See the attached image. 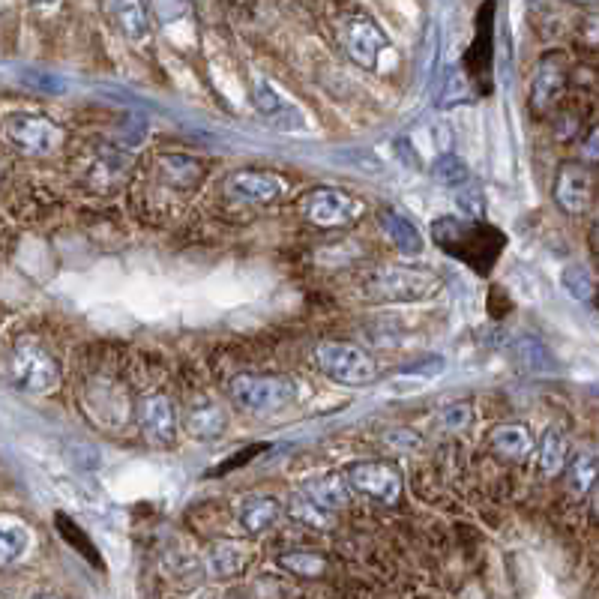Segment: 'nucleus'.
<instances>
[{
  "label": "nucleus",
  "mask_w": 599,
  "mask_h": 599,
  "mask_svg": "<svg viewBox=\"0 0 599 599\" xmlns=\"http://www.w3.org/2000/svg\"><path fill=\"white\" fill-rule=\"evenodd\" d=\"M432 240L438 243V249L459 258L465 267H471L480 276H489V270L507 249V237L489 222L474 219V216L471 219L441 216L432 225Z\"/></svg>",
  "instance_id": "1"
},
{
  "label": "nucleus",
  "mask_w": 599,
  "mask_h": 599,
  "mask_svg": "<svg viewBox=\"0 0 599 599\" xmlns=\"http://www.w3.org/2000/svg\"><path fill=\"white\" fill-rule=\"evenodd\" d=\"M6 375L18 393L42 396L60 384V363L36 336H18L6 357Z\"/></svg>",
  "instance_id": "2"
},
{
  "label": "nucleus",
  "mask_w": 599,
  "mask_h": 599,
  "mask_svg": "<svg viewBox=\"0 0 599 599\" xmlns=\"http://www.w3.org/2000/svg\"><path fill=\"white\" fill-rule=\"evenodd\" d=\"M228 396L240 411L255 414V417H270V414H276V411H282L294 402L297 387H294L291 378H282V375L243 372V375L231 378Z\"/></svg>",
  "instance_id": "3"
},
{
  "label": "nucleus",
  "mask_w": 599,
  "mask_h": 599,
  "mask_svg": "<svg viewBox=\"0 0 599 599\" xmlns=\"http://www.w3.org/2000/svg\"><path fill=\"white\" fill-rule=\"evenodd\" d=\"M315 363L330 381L345 384V387H363L378 378V363L351 342H333V339L318 342Z\"/></svg>",
  "instance_id": "4"
},
{
  "label": "nucleus",
  "mask_w": 599,
  "mask_h": 599,
  "mask_svg": "<svg viewBox=\"0 0 599 599\" xmlns=\"http://www.w3.org/2000/svg\"><path fill=\"white\" fill-rule=\"evenodd\" d=\"M303 216L315 228H345L363 216V201L336 186H318L303 198Z\"/></svg>",
  "instance_id": "5"
},
{
  "label": "nucleus",
  "mask_w": 599,
  "mask_h": 599,
  "mask_svg": "<svg viewBox=\"0 0 599 599\" xmlns=\"http://www.w3.org/2000/svg\"><path fill=\"white\" fill-rule=\"evenodd\" d=\"M6 132L24 156H51L63 144V129L45 114H15Z\"/></svg>",
  "instance_id": "6"
},
{
  "label": "nucleus",
  "mask_w": 599,
  "mask_h": 599,
  "mask_svg": "<svg viewBox=\"0 0 599 599\" xmlns=\"http://www.w3.org/2000/svg\"><path fill=\"white\" fill-rule=\"evenodd\" d=\"M438 288L441 279L435 273H423L414 267H390L372 279V291L381 300H423L432 297Z\"/></svg>",
  "instance_id": "7"
},
{
  "label": "nucleus",
  "mask_w": 599,
  "mask_h": 599,
  "mask_svg": "<svg viewBox=\"0 0 599 599\" xmlns=\"http://www.w3.org/2000/svg\"><path fill=\"white\" fill-rule=\"evenodd\" d=\"M135 417H138V429L141 435L156 444V447H171L177 441V429H180V420H177V408L168 396L162 393H150V396H141L138 399V408H135Z\"/></svg>",
  "instance_id": "8"
},
{
  "label": "nucleus",
  "mask_w": 599,
  "mask_h": 599,
  "mask_svg": "<svg viewBox=\"0 0 599 599\" xmlns=\"http://www.w3.org/2000/svg\"><path fill=\"white\" fill-rule=\"evenodd\" d=\"M348 483L354 492L372 498V501H381V504H396L399 495H402V480L399 474L384 465V462H360V465H351L345 471Z\"/></svg>",
  "instance_id": "9"
},
{
  "label": "nucleus",
  "mask_w": 599,
  "mask_h": 599,
  "mask_svg": "<svg viewBox=\"0 0 599 599\" xmlns=\"http://www.w3.org/2000/svg\"><path fill=\"white\" fill-rule=\"evenodd\" d=\"M591 201H594V174L579 162H564L555 177V204L570 216H582L588 213Z\"/></svg>",
  "instance_id": "10"
},
{
  "label": "nucleus",
  "mask_w": 599,
  "mask_h": 599,
  "mask_svg": "<svg viewBox=\"0 0 599 599\" xmlns=\"http://www.w3.org/2000/svg\"><path fill=\"white\" fill-rule=\"evenodd\" d=\"M492 60H495V0H486L483 9L477 12V33H474V45L465 57L471 78L483 81V93L492 90Z\"/></svg>",
  "instance_id": "11"
},
{
  "label": "nucleus",
  "mask_w": 599,
  "mask_h": 599,
  "mask_svg": "<svg viewBox=\"0 0 599 599\" xmlns=\"http://www.w3.org/2000/svg\"><path fill=\"white\" fill-rule=\"evenodd\" d=\"M225 195L243 204H273L285 195V183L267 171H231L225 177Z\"/></svg>",
  "instance_id": "12"
},
{
  "label": "nucleus",
  "mask_w": 599,
  "mask_h": 599,
  "mask_svg": "<svg viewBox=\"0 0 599 599\" xmlns=\"http://www.w3.org/2000/svg\"><path fill=\"white\" fill-rule=\"evenodd\" d=\"M342 39H345L348 57H351L357 66H363V69H375L381 51L387 48V36H384L381 27H378L372 18H366V15L351 18V21L345 24V36H342Z\"/></svg>",
  "instance_id": "13"
},
{
  "label": "nucleus",
  "mask_w": 599,
  "mask_h": 599,
  "mask_svg": "<svg viewBox=\"0 0 599 599\" xmlns=\"http://www.w3.org/2000/svg\"><path fill=\"white\" fill-rule=\"evenodd\" d=\"M564 84H567V63H564V57H558V54L546 57L537 66V75H534V84H531V108L537 114H546L561 99Z\"/></svg>",
  "instance_id": "14"
},
{
  "label": "nucleus",
  "mask_w": 599,
  "mask_h": 599,
  "mask_svg": "<svg viewBox=\"0 0 599 599\" xmlns=\"http://www.w3.org/2000/svg\"><path fill=\"white\" fill-rule=\"evenodd\" d=\"M282 519V504L270 495H246L237 501V522L249 537L267 534Z\"/></svg>",
  "instance_id": "15"
},
{
  "label": "nucleus",
  "mask_w": 599,
  "mask_h": 599,
  "mask_svg": "<svg viewBox=\"0 0 599 599\" xmlns=\"http://www.w3.org/2000/svg\"><path fill=\"white\" fill-rule=\"evenodd\" d=\"M489 444L507 462H528L531 453L537 450V441H534V435H531V429L525 423H501V426H495L492 435H489Z\"/></svg>",
  "instance_id": "16"
},
{
  "label": "nucleus",
  "mask_w": 599,
  "mask_h": 599,
  "mask_svg": "<svg viewBox=\"0 0 599 599\" xmlns=\"http://www.w3.org/2000/svg\"><path fill=\"white\" fill-rule=\"evenodd\" d=\"M228 429V414L213 399H198L186 411V432L195 441H219Z\"/></svg>",
  "instance_id": "17"
},
{
  "label": "nucleus",
  "mask_w": 599,
  "mask_h": 599,
  "mask_svg": "<svg viewBox=\"0 0 599 599\" xmlns=\"http://www.w3.org/2000/svg\"><path fill=\"white\" fill-rule=\"evenodd\" d=\"M105 9L129 42H144L150 36V15L144 0H105Z\"/></svg>",
  "instance_id": "18"
},
{
  "label": "nucleus",
  "mask_w": 599,
  "mask_h": 599,
  "mask_svg": "<svg viewBox=\"0 0 599 599\" xmlns=\"http://www.w3.org/2000/svg\"><path fill=\"white\" fill-rule=\"evenodd\" d=\"M303 492L312 498V501H318L324 510H345L348 504H351V483H348V477H342V474H321V477H312V480H306V486H303Z\"/></svg>",
  "instance_id": "19"
},
{
  "label": "nucleus",
  "mask_w": 599,
  "mask_h": 599,
  "mask_svg": "<svg viewBox=\"0 0 599 599\" xmlns=\"http://www.w3.org/2000/svg\"><path fill=\"white\" fill-rule=\"evenodd\" d=\"M537 453H540V468L546 477H561L567 471L570 462V441L558 426H546L540 441H537Z\"/></svg>",
  "instance_id": "20"
},
{
  "label": "nucleus",
  "mask_w": 599,
  "mask_h": 599,
  "mask_svg": "<svg viewBox=\"0 0 599 599\" xmlns=\"http://www.w3.org/2000/svg\"><path fill=\"white\" fill-rule=\"evenodd\" d=\"M381 228H384V234L390 237V243L402 255H420L426 249L423 234L417 231V225L408 216H402L399 210H384L381 213Z\"/></svg>",
  "instance_id": "21"
},
{
  "label": "nucleus",
  "mask_w": 599,
  "mask_h": 599,
  "mask_svg": "<svg viewBox=\"0 0 599 599\" xmlns=\"http://www.w3.org/2000/svg\"><path fill=\"white\" fill-rule=\"evenodd\" d=\"M246 567V549L237 546V543H213L210 552H207V573L219 582H228L234 576H240Z\"/></svg>",
  "instance_id": "22"
},
{
  "label": "nucleus",
  "mask_w": 599,
  "mask_h": 599,
  "mask_svg": "<svg viewBox=\"0 0 599 599\" xmlns=\"http://www.w3.org/2000/svg\"><path fill=\"white\" fill-rule=\"evenodd\" d=\"M599 480V456L594 450H579L567 462V483L576 498H585Z\"/></svg>",
  "instance_id": "23"
},
{
  "label": "nucleus",
  "mask_w": 599,
  "mask_h": 599,
  "mask_svg": "<svg viewBox=\"0 0 599 599\" xmlns=\"http://www.w3.org/2000/svg\"><path fill=\"white\" fill-rule=\"evenodd\" d=\"M159 171H162V180L174 189H195L204 177V168L198 159L192 156H165L159 162Z\"/></svg>",
  "instance_id": "24"
},
{
  "label": "nucleus",
  "mask_w": 599,
  "mask_h": 599,
  "mask_svg": "<svg viewBox=\"0 0 599 599\" xmlns=\"http://www.w3.org/2000/svg\"><path fill=\"white\" fill-rule=\"evenodd\" d=\"M54 522H57V531H60V537H63V543L66 546H72L87 564H93V567H99V570H105V564H102V558H99V549L93 546V540L66 516V513H57L54 516Z\"/></svg>",
  "instance_id": "25"
},
{
  "label": "nucleus",
  "mask_w": 599,
  "mask_h": 599,
  "mask_svg": "<svg viewBox=\"0 0 599 599\" xmlns=\"http://www.w3.org/2000/svg\"><path fill=\"white\" fill-rule=\"evenodd\" d=\"M288 516H291L294 522L312 528V531H324V528L330 525V510H324V507H321L318 501H312L306 492H300V495H294V498L288 501Z\"/></svg>",
  "instance_id": "26"
},
{
  "label": "nucleus",
  "mask_w": 599,
  "mask_h": 599,
  "mask_svg": "<svg viewBox=\"0 0 599 599\" xmlns=\"http://www.w3.org/2000/svg\"><path fill=\"white\" fill-rule=\"evenodd\" d=\"M432 180L435 183H441V186H462V183H468V165H465V159L462 156H456V153H444V156H438L435 162H432Z\"/></svg>",
  "instance_id": "27"
},
{
  "label": "nucleus",
  "mask_w": 599,
  "mask_h": 599,
  "mask_svg": "<svg viewBox=\"0 0 599 599\" xmlns=\"http://www.w3.org/2000/svg\"><path fill=\"white\" fill-rule=\"evenodd\" d=\"M27 546H30V534H27L24 525H3V531H0V564L12 567L15 561L24 558Z\"/></svg>",
  "instance_id": "28"
},
{
  "label": "nucleus",
  "mask_w": 599,
  "mask_h": 599,
  "mask_svg": "<svg viewBox=\"0 0 599 599\" xmlns=\"http://www.w3.org/2000/svg\"><path fill=\"white\" fill-rule=\"evenodd\" d=\"M561 285L567 288V294L573 297V300H591L594 297V291H597V285H594V276H591V270L585 267V264H570V267H564V273H561Z\"/></svg>",
  "instance_id": "29"
},
{
  "label": "nucleus",
  "mask_w": 599,
  "mask_h": 599,
  "mask_svg": "<svg viewBox=\"0 0 599 599\" xmlns=\"http://www.w3.org/2000/svg\"><path fill=\"white\" fill-rule=\"evenodd\" d=\"M279 567L288 570L291 576H300V579H312V576L324 573V561L315 552H285L279 558Z\"/></svg>",
  "instance_id": "30"
},
{
  "label": "nucleus",
  "mask_w": 599,
  "mask_h": 599,
  "mask_svg": "<svg viewBox=\"0 0 599 599\" xmlns=\"http://www.w3.org/2000/svg\"><path fill=\"white\" fill-rule=\"evenodd\" d=\"M153 3V12L162 18V21H174V18H183L189 3L186 0H150Z\"/></svg>",
  "instance_id": "31"
},
{
  "label": "nucleus",
  "mask_w": 599,
  "mask_h": 599,
  "mask_svg": "<svg viewBox=\"0 0 599 599\" xmlns=\"http://www.w3.org/2000/svg\"><path fill=\"white\" fill-rule=\"evenodd\" d=\"M468 420H471V411H468L465 405H447V408L441 411V423H444L447 429H462Z\"/></svg>",
  "instance_id": "32"
},
{
  "label": "nucleus",
  "mask_w": 599,
  "mask_h": 599,
  "mask_svg": "<svg viewBox=\"0 0 599 599\" xmlns=\"http://www.w3.org/2000/svg\"><path fill=\"white\" fill-rule=\"evenodd\" d=\"M267 450V444H252V447H246V450H240V453H234L231 456V462H225L222 468H216L213 474H225V471H231V468H240V465H246L252 456H261Z\"/></svg>",
  "instance_id": "33"
},
{
  "label": "nucleus",
  "mask_w": 599,
  "mask_h": 599,
  "mask_svg": "<svg viewBox=\"0 0 599 599\" xmlns=\"http://www.w3.org/2000/svg\"><path fill=\"white\" fill-rule=\"evenodd\" d=\"M585 159H591V162L599 159V129H594L591 138L585 141Z\"/></svg>",
  "instance_id": "34"
},
{
  "label": "nucleus",
  "mask_w": 599,
  "mask_h": 599,
  "mask_svg": "<svg viewBox=\"0 0 599 599\" xmlns=\"http://www.w3.org/2000/svg\"><path fill=\"white\" fill-rule=\"evenodd\" d=\"M33 3H36V6H54L57 0H33Z\"/></svg>",
  "instance_id": "35"
},
{
  "label": "nucleus",
  "mask_w": 599,
  "mask_h": 599,
  "mask_svg": "<svg viewBox=\"0 0 599 599\" xmlns=\"http://www.w3.org/2000/svg\"><path fill=\"white\" fill-rule=\"evenodd\" d=\"M573 3H597V0H573Z\"/></svg>",
  "instance_id": "36"
},
{
  "label": "nucleus",
  "mask_w": 599,
  "mask_h": 599,
  "mask_svg": "<svg viewBox=\"0 0 599 599\" xmlns=\"http://www.w3.org/2000/svg\"><path fill=\"white\" fill-rule=\"evenodd\" d=\"M597 240H599V228H597Z\"/></svg>",
  "instance_id": "37"
}]
</instances>
